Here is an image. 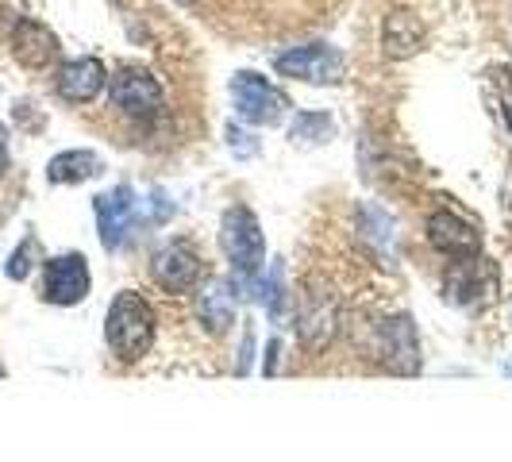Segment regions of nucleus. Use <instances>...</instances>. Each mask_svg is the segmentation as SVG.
Here are the masks:
<instances>
[{
  "label": "nucleus",
  "mask_w": 512,
  "mask_h": 462,
  "mask_svg": "<svg viewBox=\"0 0 512 462\" xmlns=\"http://www.w3.org/2000/svg\"><path fill=\"white\" fill-rule=\"evenodd\" d=\"M274 70L282 77L308 81V85H339L347 77V62L328 43H305V47H293V51L278 54Z\"/></svg>",
  "instance_id": "6"
},
{
  "label": "nucleus",
  "mask_w": 512,
  "mask_h": 462,
  "mask_svg": "<svg viewBox=\"0 0 512 462\" xmlns=\"http://www.w3.org/2000/svg\"><path fill=\"white\" fill-rule=\"evenodd\" d=\"M104 85H108V70H104L101 58H74V62H66V66L58 70V77H54L58 97L70 104L97 101Z\"/></svg>",
  "instance_id": "12"
},
{
  "label": "nucleus",
  "mask_w": 512,
  "mask_h": 462,
  "mask_svg": "<svg viewBox=\"0 0 512 462\" xmlns=\"http://www.w3.org/2000/svg\"><path fill=\"white\" fill-rule=\"evenodd\" d=\"M12 54L27 70H47L58 58V35L39 20H20L12 27Z\"/></svg>",
  "instance_id": "13"
},
{
  "label": "nucleus",
  "mask_w": 512,
  "mask_h": 462,
  "mask_svg": "<svg viewBox=\"0 0 512 462\" xmlns=\"http://www.w3.org/2000/svg\"><path fill=\"white\" fill-rule=\"evenodd\" d=\"M0 374H4V370H0Z\"/></svg>",
  "instance_id": "28"
},
{
  "label": "nucleus",
  "mask_w": 512,
  "mask_h": 462,
  "mask_svg": "<svg viewBox=\"0 0 512 462\" xmlns=\"http://www.w3.org/2000/svg\"><path fill=\"white\" fill-rule=\"evenodd\" d=\"M489 77H493V93H497V104H501V120L512 131V70L497 66V70H489Z\"/></svg>",
  "instance_id": "20"
},
{
  "label": "nucleus",
  "mask_w": 512,
  "mask_h": 462,
  "mask_svg": "<svg viewBox=\"0 0 512 462\" xmlns=\"http://www.w3.org/2000/svg\"><path fill=\"white\" fill-rule=\"evenodd\" d=\"M231 101H235V112L247 124H258V128H274L289 108V97L282 89L262 74H255V70H239L231 77Z\"/></svg>",
  "instance_id": "3"
},
{
  "label": "nucleus",
  "mask_w": 512,
  "mask_h": 462,
  "mask_svg": "<svg viewBox=\"0 0 512 462\" xmlns=\"http://www.w3.org/2000/svg\"><path fill=\"white\" fill-rule=\"evenodd\" d=\"M374 355L382 359L389 374H401V378L420 374V339L409 312H393L374 328Z\"/></svg>",
  "instance_id": "4"
},
{
  "label": "nucleus",
  "mask_w": 512,
  "mask_h": 462,
  "mask_svg": "<svg viewBox=\"0 0 512 462\" xmlns=\"http://www.w3.org/2000/svg\"><path fill=\"white\" fill-rule=\"evenodd\" d=\"M258 293H262V301H270L274 312L282 308V262H274V266H270V278L258 285Z\"/></svg>",
  "instance_id": "21"
},
{
  "label": "nucleus",
  "mask_w": 512,
  "mask_h": 462,
  "mask_svg": "<svg viewBox=\"0 0 512 462\" xmlns=\"http://www.w3.org/2000/svg\"><path fill=\"white\" fill-rule=\"evenodd\" d=\"M339 332V305H335L332 285L308 282L297 305V335L308 351H324Z\"/></svg>",
  "instance_id": "5"
},
{
  "label": "nucleus",
  "mask_w": 512,
  "mask_h": 462,
  "mask_svg": "<svg viewBox=\"0 0 512 462\" xmlns=\"http://www.w3.org/2000/svg\"><path fill=\"white\" fill-rule=\"evenodd\" d=\"M428 243L447 258L482 255V231L474 228L466 216L451 212V208H439V212L428 216Z\"/></svg>",
  "instance_id": "11"
},
{
  "label": "nucleus",
  "mask_w": 512,
  "mask_h": 462,
  "mask_svg": "<svg viewBox=\"0 0 512 462\" xmlns=\"http://www.w3.org/2000/svg\"><path fill=\"white\" fill-rule=\"evenodd\" d=\"M243 139H247V135H243V131L228 128V143H231V151H235V147H239V154H251V151H255V143H243Z\"/></svg>",
  "instance_id": "23"
},
{
  "label": "nucleus",
  "mask_w": 512,
  "mask_h": 462,
  "mask_svg": "<svg viewBox=\"0 0 512 462\" xmlns=\"http://www.w3.org/2000/svg\"><path fill=\"white\" fill-rule=\"evenodd\" d=\"M509 370H512V362H509Z\"/></svg>",
  "instance_id": "27"
},
{
  "label": "nucleus",
  "mask_w": 512,
  "mask_h": 462,
  "mask_svg": "<svg viewBox=\"0 0 512 462\" xmlns=\"http://www.w3.org/2000/svg\"><path fill=\"white\" fill-rule=\"evenodd\" d=\"M332 135H335V120L328 112H297V120H293V128H289V139H293V143H308V147L328 143Z\"/></svg>",
  "instance_id": "18"
},
{
  "label": "nucleus",
  "mask_w": 512,
  "mask_h": 462,
  "mask_svg": "<svg viewBox=\"0 0 512 462\" xmlns=\"http://www.w3.org/2000/svg\"><path fill=\"white\" fill-rule=\"evenodd\" d=\"M424 35H428V31H424V24H420L416 12H409V8H393L382 24L385 58H393V62L416 58V54L424 51Z\"/></svg>",
  "instance_id": "14"
},
{
  "label": "nucleus",
  "mask_w": 512,
  "mask_h": 462,
  "mask_svg": "<svg viewBox=\"0 0 512 462\" xmlns=\"http://www.w3.org/2000/svg\"><path fill=\"white\" fill-rule=\"evenodd\" d=\"M93 212H97V228H101L104 251H120L124 239H128L131 224H135V216H139V201H135L131 185H116V189L101 193V197L93 201Z\"/></svg>",
  "instance_id": "10"
},
{
  "label": "nucleus",
  "mask_w": 512,
  "mask_h": 462,
  "mask_svg": "<svg viewBox=\"0 0 512 462\" xmlns=\"http://www.w3.org/2000/svg\"><path fill=\"white\" fill-rule=\"evenodd\" d=\"M220 247H224V255H228V262L235 266L239 278H251V274L262 270V262H266V235H262L258 216L247 205H235L224 212V220H220Z\"/></svg>",
  "instance_id": "2"
},
{
  "label": "nucleus",
  "mask_w": 512,
  "mask_h": 462,
  "mask_svg": "<svg viewBox=\"0 0 512 462\" xmlns=\"http://www.w3.org/2000/svg\"><path fill=\"white\" fill-rule=\"evenodd\" d=\"M108 93H112V104H116L124 116H131V120H154V116L162 112V104H166L158 77L147 74L143 66H124V70H116Z\"/></svg>",
  "instance_id": "7"
},
{
  "label": "nucleus",
  "mask_w": 512,
  "mask_h": 462,
  "mask_svg": "<svg viewBox=\"0 0 512 462\" xmlns=\"http://www.w3.org/2000/svg\"><path fill=\"white\" fill-rule=\"evenodd\" d=\"M509 216H512V201H509Z\"/></svg>",
  "instance_id": "26"
},
{
  "label": "nucleus",
  "mask_w": 512,
  "mask_h": 462,
  "mask_svg": "<svg viewBox=\"0 0 512 462\" xmlns=\"http://www.w3.org/2000/svg\"><path fill=\"white\" fill-rule=\"evenodd\" d=\"M197 320L212 335L228 332L231 324H235V289H231V282H212L208 289H201V297H197Z\"/></svg>",
  "instance_id": "15"
},
{
  "label": "nucleus",
  "mask_w": 512,
  "mask_h": 462,
  "mask_svg": "<svg viewBox=\"0 0 512 462\" xmlns=\"http://www.w3.org/2000/svg\"><path fill=\"white\" fill-rule=\"evenodd\" d=\"M201 274H205L201 255H197L189 243H166V247L151 258V278L158 282V289H166V293H189V289H197Z\"/></svg>",
  "instance_id": "9"
},
{
  "label": "nucleus",
  "mask_w": 512,
  "mask_h": 462,
  "mask_svg": "<svg viewBox=\"0 0 512 462\" xmlns=\"http://www.w3.org/2000/svg\"><path fill=\"white\" fill-rule=\"evenodd\" d=\"M154 332H158V320H154L151 301L135 289L116 293V301L108 305V320H104V339L112 355L124 362H139L154 347Z\"/></svg>",
  "instance_id": "1"
},
{
  "label": "nucleus",
  "mask_w": 512,
  "mask_h": 462,
  "mask_svg": "<svg viewBox=\"0 0 512 462\" xmlns=\"http://www.w3.org/2000/svg\"><path fill=\"white\" fill-rule=\"evenodd\" d=\"M251 359H255V328L243 332V355H239V366H235V370L247 374V370H251Z\"/></svg>",
  "instance_id": "22"
},
{
  "label": "nucleus",
  "mask_w": 512,
  "mask_h": 462,
  "mask_svg": "<svg viewBox=\"0 0 512 462\" xmlns=\"http://www.w3.org/2000/svg\"><path fill=\"white\" fill-rule=\"evenodd\" d=\"M93 289V274L85 255H58L43 262V301L51 305H81Z\"/></svg>",
  "instance_id": "8"
},
{
  "label": "nucleus",
  "mask_w": 512,
  "mask_h": 462,
  "mask_svg": "<svg viewBox=\"0 0 512 462\" xmlns=\"http://www.w3.org/2000/svg\"><path fill=\"white\" fill-rule=\"evenodd\" d=\"M4 170H8V135L0 128V178H4Z\"/></svg>",
  "instance_id": "24"
},
{
  "label": "nucleus",
  "mask_w": 512,
  "mask_h": 462,
  "mask_svg": "<svg viewBox=\"0 0 512 462\" xmlns=\"http://www.w3.org/2000/svg\"><path fill=\"white\" fill-rule=\"evenodd\" d=\"M174 4H185V8H193V4H197V0H174Z\"/></svg>",
  "instance_id": "25"
},
{
  "label": "nucleus",
  "mask_w": 512,
  "mask_h": 462,
  "mask_svg": "<svg viewBox=\"0 0 512 462\" xmlns=\"http://www.w3.org/2000/svg\"><path fill=\"white\" fill-rule=\"evenodd\" d=\"M39 255H43V251H39V239H35V235H27L24 243H20V247L8 255V262H4V274H8L12 282H24L27 274L35 270Z\"/></svg>",
  "instance_id": "19"
},
{
  "label": "nucleus",
  "mask_w": 512,
  "mask_h": 462,
  "mask_svg": "<svg viewBox=\"0 0 512 462\" xmlns=\"http://www.w3.org/2000/svg\"><path fill=\"white\" fill-rule=\"evenodd\" d=\"M104 170L97 151H62L47 162V181L51 185H81V181L97 178Z\"/></svg>",
  "instance_id": "16"
},
{
  "label": "nucleus",
  "mask_w": 512,
  "mask_h": 462,
  "mask_svg": "<svg viewBox=\"0 0 512 462\" xmlns=\"http://www.w3.org/2000/svg\"><path fill=\"white\" fill-rule=\"evenodd\" d=\"M486 282H493V270H489L486 258H462L455 266V274L447 278V297L455 305H470V301H478L486 293Z\"/></svg>",
  "instance_id": "17"
}]
</instances>
